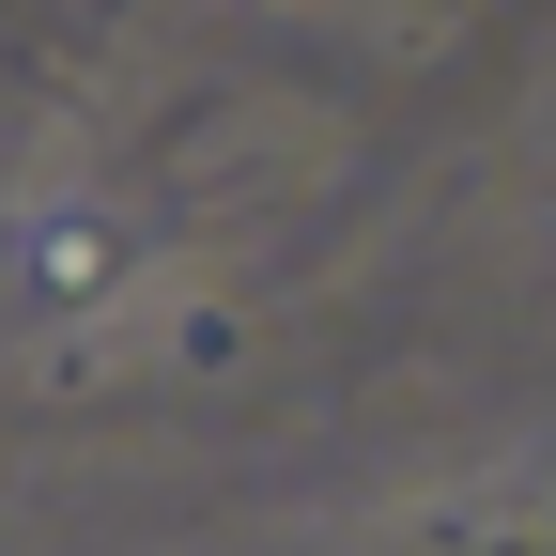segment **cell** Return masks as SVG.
<instances>
[{"label":"cell","instance_id":"6da1fadb","mask_svg":"<svg viewBox=\"0 0 556 556\" xmlns=\"http://www.w3.org/2000/svg\"><path fill=\"white\" fill-rule=\"evenodd\" d=\"M0 278H16L31 309H109V294H124V217H93V201H31Z\"/></svg>","mask_w":556,"mask_h":556}]
</instances>
